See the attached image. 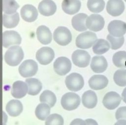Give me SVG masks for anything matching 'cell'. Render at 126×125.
<instances>
[{
	"mask_svg": "<svg viewBox=\"0 0 126 125\" xmlns=\"http://www.w3.org/2000/svg\"><path fill=\"white\" fill-rule=\"evenodd\" d=\"M88 16L85 13H79L73 17L71 24L73 27L77 31H84L87 28L86 25V20Z\"/></svg>",
	"mask_w": 126,
	"mask_h": 125,
	"instance_id": "cell-24",
	"label": "cell"
},
{
	"mask_svg": "<svg viewBox=\"0 0 126 125\" xmlns=\"http://www.w3.org/2000/svg\"><path fill=\"white\" fill-rule=\"evenodd\" d=\"M121 98L123 101L126 103V87L124 89L122 94H121Z\"/></svg>",
	"mask_w": 126,
	"mask_h": 125,
	"instance_id": "cell-39",
	"label": "cell"
},
{
	"mask_svg": "<svg viewBox=\"0 0 126 125\" xmlns=\"http://www.w3.org/2000/svg\"><path fill=\"white\" fill-rule=\"evenodd\" d=\"M107 29L112 36L116 37H123L126 33V23L121 20H113L109 23Z\"/></svg>",
	"mask_w": 126,
	"mask_h": 125,
	"instance_id": "cell-12",
	"label": "cell"
},
{
	"mask_svg": "<svg viewBox=\"0 0 126 125\" xmlns=\"http://www.w3.org/2000/svg\"><path fill=\"white\" fill-rule=\"evenodd\" d=\"M91 68L95 73H101L105 72L108 67L106 59L102 55L94 56L91 63Z\"/></svg>",
	"mask_w": 126,
	"mask_h": 125,
	"instance_id": "cell-16",
	"label": "cell"
},
{
	"mask_svg": "<svg viewBox=\"0 0 126 125\" xmlns=\"http://www.w3.org/2000/svg\"><path fill=\"white\" fill-rule=\"evenodd\" d=\"M19 7L18 3L15 0H2V11L7 14L16 13Z\"/></svg>",
	"mask_w": 126,
	"mask_h": 125,
	"instance_id": "cell-31",
	"label": "cell"
},
{
	"mask_svg": "<svg viewBox=\"0 0 126 125\" xmlns=\"http://www.w3.org/2000/svg\"><path fill=\"white\" fill-rule=\"evenodd\" d=\"M39 100L41 102L48 104L51 107H53L57 101L55 94L50 90H44L40 95Z\"/></svg>",
	"mask_w": 126,
	"mask_h": 125,
	"instance_id": "cell-30",
	"label": "cell"
},
{
	"mask_svg": "<svg viewBox=\"0 0 126 125\" xmlns=\"http://www.w3.org/2000/svg\"><path fill=\"white\" fill-rule=\"evenodd\" d=\"M125 0V1H126V0Z\"/></svg>",
	"mask_w": 126,
	"mask_h": 125,
	"instance_id": "cell-43",
	"label": "cell"
},
{
	"mask_svg": "<svg viewBox=\"0 0 126 125\" xmlns=\"http://www.w3.org/2000/svg\"><path fill=\"white\" fill-rule=\"evenodd\" d=\"M19 22V13L16 12L13 15L3 14L2 15V25L8 28H14L16 27Z\"/></svg>",
	"mask_w": 126,
	"mask_h": 125,
	"instance_id": "cell-27",
	"label": "cell"
},
{
	"mask_svg": "<svg viewBox=\"0 0 126 125\" xmlns=\"http://www.w3.org/2000/svg\"><path fill=\"white\" fill-rule=\"evenodd\" d=\"M71 63L67 57L61 56L57 58L53 64L55 72L60 75H64L69 73L71 69Z\"/></svg>",
	"mask_w": 126,
	"mask_h": 125,
	"instance_id": "cell-8",
	"label": "cell"
},
{
	"mask_svg": "<svg viewBox=\"0 0 126 125\" xmlns=\"http://www.w3.org/2000/svg\"><path fill=\"white\" fill-rule=\"evenodd\" d=\"M72 60L73 64L80 68H85L90 63L91 56L89 53L85 50H77L72 54Z\"/></svg>",
	"mask_w": 126,
	"mask_h": 125,
	"instance_id": "cell-9",
	"label": "cell"
},
{
	"mask_svg": "<svg viewBox=\"0 0 126 125\" xmlns=\"http://www.w3.org/2000/svg\"><path fill=\"white\" fill-rule=\"evenodd\" d=\"M2 113H3V123L6 124L7 120V117L4 112H3Z\"/></svg>",
	"mask_w": 126,
	"mask_h": 125,
	"instance_id": "cell-41",
	"label": "cell"
},
{
	"mask_svg": "<svg viewBox=\"0 0 126 125\" xmlns=\"http://www.w3.org/2000/svg\"><path fill=\"white\" fill-rule=\"evenodd\" d=\"M107 39L110 43L111 49L114 50L119 49L122 47L125 41L124 36L121 37H116L112 36L110 34L107 35Z\"/></svg>",
	"mask_w": 126,
	"mask_h": 125,
	"instance_id": "cell-34",
	"label": "cell"
},
{
	"mask_svg": "<svg viewBox=\"0 0 126 125\" xmlns=\"http://www.w3.org/2000/svg\"><path fill=\"white\" fill-rule=\"evenodd\" d=\"M55 57V53L52 49L44 47L39 49L36 53V58L38 62L43 65L50 64Z\"/></svg>",
	"mask_w": 126,
	"mask_h": 125,
	"instance_id": "cell-11",
	"label": "cell"
},
{
	"mask_svg": "<svg viewBox=\"0 0 126 125\" xmlns=\"http://www.w3.org/2000/svg\"><path fill=\"white\" fill-rule=\"evenodd\" d=\"M114 125H126V120H118Z\"/></svg>",
	"mask_w": 126,
	"mask_h": 125,
	"instance_id": "cell-40",
	"label": "cell"
},
{
	"mask_svg": "<svg viewBox=\"0 0 126 125\" xmlns=\"http://www.w3.org/2000/svg\"><path fill=\"white\" fill-rule=\"evenodd\" d=\"M22 18L27 22H32L35 21L38 16V12L36 8L31 4L24 5L20 11Z\"/></svg>",
	"mask_w": 126,
	"mask_h": 125,
	"instance_id": "cell-17",
	"label": "cell"
},
{
	"mask_svg": "<svg viewBox=\"0 0 126 125\" xmlns=\"http://www.w3.org/2000/svg\"><path fill=\"white\" fill-rule=\"evenodd\" d=\"M63 118L58 114H52L46 119L45 125H63Z\"/></svg>",
	"mask_w": 126,
	"mask_h": 125,
	"instance_id": "cell-35",
	"label": "cell"
},
{
	"mask_svg": "<svg viewBox=\"0 0 126 125\" xmlns=\"http://www.w3.org/2000/svg\"><path fill=\"white\" fill-rule=\"evenodd\" d=\"M24 56V52L20 47L11 46L5 53L4 61L9 66H16L22 61Z\"/></svg>",
	"mask_w": 126,
	"mask_h": 125,
	"instance_id": "cell-1",
	"label": "cell"
},
{
	"mask_svg": "<svg viewBox=\"0 0 126 125\" xmlns=\"http://www.w3.org/2000/svg\"><path fill=\"white\" fill-rule=\"evenodd\" d=\"M38 9L42 15L50 16L56 12L57 6L52 0H42L38 4Z\"/></svg>",
	"mask_w": 126,
	"mask_h": 125,
	"instance_id": "cell-19",
	"label": "cell"
},
{
	"mask_svg": "<svg viewBox=\"0 0 126 125\" xmlns=\"http://www.w3.org/2000/svg\"><path fill=\"white\" fill-rule=\"evenodd\" d=\"M110 48V45L109 42L103 39H97L93 46V52L97 55L105 53L109 50Z\"/></svg>",
	"mask_w": 126,
	"mask_h": 125,
	"instance_id": "cell-26",
	"label": "cell"
},
{
	"mask_svg": "<svg viewBox=\"0 0 126 125\" xmlns=\"http://www.w3.org/2000/svg\"><path fill=\"white\" fill-rule=\"evenodd\" d=\"M25 82L28 86V94L29 95L35 96L41 91L42 85L38 79L35 78H29L26 79Z\"/></svg>",
	"mask_w": 126,
	"mask_h": 125,
	"instance_id": "cell-25",
	"label": "cell"
},
{
	"mask_svg": "<svg viewBox=\"0 0 126 125\" xmlns=\"http://www.w3.org/2000/svg\"><path fill=\"white\" fill-rule=\"evenodd\" d=\"M125 8V3L122 0H108L106 4V11L112 16H120Z\"/></svg>",
	"mask_w": 126,
	"mask_h": 125,
	"instance_id": "cell-14",
	"label": "cell"
},
{
	"mask_svg": "<svg viewBox=\"0 0 126 125\" xmlns=\"http://www.w3.org/2000/svg\"><path fill=\"white\" fill-rule=\"evenodd\" d=\"M105 7L104 0H88L87 7L93 13H99L103 11Z\"/></svg>",
	"mask_w": 126,
	"mask_h": 125,
	"instance_id": "cell-33",
	"label": "cell"
},
{
	"mask_svg": "<svg viewBox=\"0 0 126 125\" xmlns=\"http://www.w3.org/2000/svg\"><path fill=\"white\" fill-rule=\"evenodd\" d=\"M61 103L63 108L67 111L76 109L80 103V98L78 95L73 92L64 94L62 97Z\"/></svg>",
	"mask_w": 126,
	"mask_h": 125,
	"instance_id": "cell-3",
	"label": "cell"
},
{
	"mask_svg": "<svg viewBox=\"0 0 126 125\" xmlns=\"http://www.w3.org/2000/svg\"><path fill=\"white\" fill-rule=\"evenodd\" d=\"M28 92V86L26 82L21 80L15 81L12 86L11 93L16 99H21Z\"/></svg>",
	"mask_w": 126,
	"mask_h": 125,
	"instance_id": "cell-18",
	"label": "cell"
},
{
	"mask_svg": "<svg viewBox=\"0 0 126 125\" xmlns=\"http://www.w3.org/2000/svg\"><path fill=\"white\" fill-rule=\"evenodd\" d=\"M54 41L61 46H66L72 40V35L70 30L66 27L59 26L54 31Z\"/></svg>",
	"mask_w": 126,
	"mask_h": 125,
	"instance_id": "cell-5",
	"label": "cell"
},
{
	"mask_svg": "<svg viewBox=\"0 0 126 125\" xmlns=\"http://www.w3.org/2000/svg\"><path fill=\"white\" fill-rule=\"evenodd\" d=\"M113 80L120 87H126V69H120L116 71L113 75Z\"/></svg>",
	"mask_w": 126,
	"mask_h": 125,
	"instance_id": "cell-32",
	"label": "cell"
},
{
	"mask_svg": "<svg viewBox=\"0 0 126 125\" xmlns=\"http://www.w3.org/2000/svg\"><path fill=\"white\" fill-rule=\"evenodd\" d=\"M114 65L119 68H126V51L120 50L115 52L112 57Z\"/></svg>",
	"mask_w": 126,
	"mask_h": 125,
	"instance_id": "cell-29",
	"label": "cell"
},
{
	"mask_svg": "<svg viewBox=\"0 0 126 125\" xmlns=\"http://www.w3.org/2000/svg\"><path fill=\"white\" fill-rule=\"evenodd\" d=\"M115 118L118 120H126V106L119 107L115 112Z\"/></svg>",
	"mask_w": 126,
	"mask_h": 125,
	"instance_id": "cell-36",
	"label": "cell"
},
{
	"mask_svg": "<svg viewBox=\"0 0 126 125\" xmlns=\"http://www.w3.org/2000/svg\"><path fill=\"white\" fill-rule=\"evenodd\" d=\"M88 83L92 89L100 90L106 87L108 84V79L104 75H95L91 77Z\"/></svg>",
	"mask_w": 126,
	"mask_h": 125,
	"instance_id": "cell-15",
	"label": "cell"
},
{
	"mask_svg": "<svg viewBox=\"0 0 126 125\" xmlns=\"http://www.w3.org/2000/svg\"><path fill=\"white\" fill-rule=\"evenodd\" d=\"M37 70L38 65L37 63L32 59L24 61L18 68L20 75L23 77H29L34 75Z\"/></svg>",
	"mask_w": 126,
	"mask_h": 125,
	"instance_id": "cell-6",
	"label": "cell"
},
{
	"mask_svg": "<svg viewBox=\"0 0 126 125\" xmlns=\"http://www.w3.org/2000/svg\"><path fill=\"white\" fill-rule=\"evenodd\" d=\"M36 36L39 42L43 45H47L52 41V33L49 28L45 25H40L36 29Z\"/></svg>",
	"mask_w": 126,
	"mask_h": 125,
	"instance_id": "cell-20",
	"label": "cell"
},
{
	"mask_svg": "<svg viewBox=\"0 0 126 125\" xmlns=\"http://www.w3.org/2000/svg\"><path fill=\"white\" fill-rule=\"evenodd\" d=\"M121 96L114 91L107 93L103 97L102 103L103 106L108 110H114L117 108L122 101Z\"/></svg>",
	"mask_w": 126,
	"mask_h": 125,
	"instance_id": "cell-7",
	"label": "cell"
},
{
	"mask_svg": "<svg viewBox=\"0 0 126 125\" xmlns=\"http://www.w3.org/2000/svg\"><path fill=\"white\" fill-rule=\"evenodd\" d=\"M96 40L97 36L94 32L87 31L78 35L76 39L75 44L79 48L87 49L92 47Z\"/></svg>",
	"mask_w": 126,
	"mask_h": 125,
	"instance_id": "cell-2",
	"label": "cell"
},
{
	"mask_svg": "<svg viewBox=\"0 0 126 125\" xmlns=\"http://www.w3.org/2000/svg\"><path fill=\"white\" fill-rule=\"evenodd\" d=\"M21 40V36L15 31H5L2 33V46L5 48L12 45H20Z\"/></svg>",
	"mask_w": 126,
	"mask_h": 125,
	"instance_id": "cell-13",
	"label": "cell"
},
{
	"mask_svg": "<svg viewBox=\"0 0 126 125\" xmlns=\"http://www.w3.org/2000/svg\"><path fill=\"white\" fill-rule=\"evenodd\" d=\"M62 7L65 13L73 15L79 11L81 7V2L79 0H63Z\"/></svg>",
	"mask_w": 126,
	"mask_h": 125,
	"instance_id": "cell-21",
	"label": "cell"
},
{
	"mask_svg": "<svg viewBox=\"0 0 126 125\" xmlns=\"http://www.w3.org/2000/svg\"><path fill=\"white\" fill-rule=\"evenodd\" d=\"M5 109L10 116L17 117L23 111V106L20 101L17 100H12L6 104Z\"/></svg>",
	"mask_w": 126,
	"mask_h": 125,
	"instance_id": "cell-23",
	"label": "cell"
},
{
	"mask_svg": "<svg viewBox=\"0 0 126 125\" xmlns=\"http://www.w3.org/2000/svg\"><path fill=\"white\" fill-rule=\"evenodd\" d=\"M82 102L87 108H94L97 103V97L95 93L92 90L85 92L82 96Z\"/></svg>",
	"mask_w": 126,
	"mask_h": 125,
	"instance_id": "cell-22",
	"label": "cell"
},
{
	"mask_svg": "<svg viewBox=\"0 0 126 125\" xmlns=\"http://www.w3.org/2000/svg\"><path fill=\"white\" fill-rule=\"evenodd\" d=\"M67 88L74 92L80 90L84 85V80L82 76L78 73H73L68 75L65 79Z\"/></svg>",
	"mask_w": 126,
	"mask_h": 125,
	"instance_id": "cell-4",
	"label": "cell"
},
{
	"mask_svg": "<svg viewBox=\"0 0 126 125\" xmlns=\"http://www.w3.org/2000/svg\"><path fill=\"white\" fill-rule=\"evenodd\" d=\"M51 107L45 103L41 102L38 104L35 110V115L38 119L44 121L49 116Z\"/></svg>",
	"mask_w": 126,
	"mask_h": 125,
	"instance_id": "cell-28",
	"label": "cell"
},
{
	"mask_svg": "<svg viewBox=\"0 0 126 125\" xmlns=\"http://www.w3.org/2000/svg\"><path fill=\"white\" fill-rule=\"evenodd\" d=\"M6 125V124H4V123H3V125Z\"/></svg>",
	"mask_w": 126,
	"mask_h": 125,
	"instance_id": "cell-42",
	"label": "cell"
},
{
	"mask_svg": "<svg viewBox=\"0 0 126 125\" xmlns=\"http://www.w3.org/2000/svg\"><path fill=\"white\" fill-rule=\"evenodd\" d=\"M104 18L99 14H91L86 20V25L87 28L93 31H99L102 30L104 26Z\"/></svg>",
	"mask_w": 126,
	"mask_h": 125,
	"instance_id": "cell-10",
	"label": "cell"
},
{
	"mask_svg": "<svg viewBox=\"0 0 126 125\" xmlns=\"http://www.w3.org/2000/svg\"><path fill=\"white\" fill-rule=\"evenodd\" d=\"M86 125H98L97 122L92 119H87L85 120Z\"/></svg>",
	"mask_w": 126,
	"mask_h": 125,
	"instance_id": "cell-38",
	"label": "cell"
},
{
	"mask_svg": "<svg viewBox=\"0 0 126 125\" xmlns=\"http://www.w3.org/2000/svg\"><path fill=\"white\" fill-rule=\"evenodd\" d=\"M69 125H86L85 120H83L81 119L77 118L73 120Z\"/></svg>",
	"mask_w": 126,
	"mask_h": 125,
	"instance_id": "cell-37",
	"label": "cell"
}]
</instances>
